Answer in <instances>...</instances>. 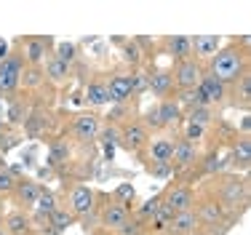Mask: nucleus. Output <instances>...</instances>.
Segmentation results:
<instances>
[{
	"label": "nucleus",
	"mask_w": 251,
	"mask_h": 235,
	"mask_svg": "<svg viewBox=\"0 0 251 235\" xmlns=\"http://www.w3.org/2000/svg\"><path fill=\"white\" fill-rule=\"evenodd\" d=\"M193 211H195L198 225L206 227V230H217V225H227L225 222V209L217 203V198H206V201H201L198 206H193Z\"/></svg>",
	"instance_id": "obj_5"
},
{
	"label": "nucleus",
	"mask_w": 251,
	"mask_h": 235,
	"mask_svg": "<svg viewBox=\"0 0 251 235\" xmlns=\"http://www.w3.org/2000/svg\"><path fill=\"white\" fill-rule=\"evenodd\" d=\"M73 222H75V216L70 214V209H62V206H59L56 211L49 216V227H51V230H56L59 235L67 233V227L73 225Z\"/></svg>",
	"instance_id": "obj_26"
},
{
	"label": "nucleus",
	"mask_w": 251,
	"mask_h": 235,
	"mask_svg": "<svg viewBox=\"0 0 251 235\" xmlns=\"http://www.w3.org/2000/svg\"><path fill=\"white\" fill-rule=\"evenodd\" d=\"M219 48H222V38L214 32H203V35H195L193 38V56H198V59H206L208 62Z\"/></svg>",
	"instance_id": "obj_13"
},
{
	"label": "nucleus",
	"mask_w": 251,
	"mask_h": 235,
	"mask_svg": "<svg viewBox=\"0 0 251 235\" xmlns=\"http://www.w3.org/2000/svg\"><path fill=\"white\" fill-rule=\"evenodd\" d=\"M70 214L73 216H86L91 211H97V192H94L88 184H75L73 190H70Z\"/></svg>",
	"instance_id": "obj_6"
},
{
	"label": "nucleus",
	"mask_w": 251,
	"mask_h": 235,
	"mask_svg": "<svg viewBox=\"0 0 251 235\" xmlns=\"http://www.w3.org/2000/svg\"><path fill=\"white\" fill-rule=\"evenodd\" d=\"M193 235H211V233H203V230H195Z\"/></svg>",
	"instance_id": "obj_47"
},
{
	"label": "nucleus",
	"mask_w": 251,
	"mask_h": 235,
	"mask_svg": "<svg viewBox=\"0 0 251 235\" xmlns=\"http://www.w3.org/2000/svg\"><path fill=\"white\" fill-rule=\"evenodd\" d=\"M147 142H150V131L145 129V123L142 120H131V123L123 126L121 131V147H126L128 153H139L142 147H147Z\"/></svg>",
	"instance_id": "obj_7"
},
{
	"label": "nucleus",
	"mask_w": 251,
	"mask_h": 235,
	"mask_svg": "<svg viewBox=\"0 0 251 235\" xmlns=\"http://www.w3.org/2000/svg\"><path fill=\"white\" fill-rule=\"evenodd\" d=\"M203 72L206 67L198 62V59H184V62H176L174 70H171V75H174V86L179 91H190V88H195L201 83Z\"/></svg>",
	"instance_id": "obj_3"
},
{
	"label": "nucleus",
	"mask_w": 251,
	"mask_h": 235,
	"mask_svg": "<svg viewBox=\"0 0 251 235\" xmlns=\"http://www.w3.org/2000/svg\"><path fill=\"white\" fill-rule=\"evenodd\" d=\"M0 126H3V120H0Z\"/></svg>",
	"instance_id": "obj_50"
},
{
	"label": "nucleus",
	"mask_w": 251,
	"mask_h": 235,
	"mask_svg": "<svg viewBox=\"0 0 251 235\" xmlns=\"http://www.w3.org/2000/svg\"><path fill=\"white\" fill-rule=\"evenodd\" d=\"M8 120H11V123H19V120H22V107H19V104H11Z\"/></svg>",
	"instance_id": "obj_42"
},
{
	"label": "nucleus",
	"mask_w": 251,
	"mask_h": 235,
	"mask_svg": "<svg viewBox=\"0 0 251 235\" xmlns=\"http://www.w3.org/2000/svg\"><path fill=\"white\" fill-rule=\"evenodd\" d=\"M147 91L166 99L174 91V75H171V70H155L152 75H147Z\"/></svg>",
	"instance_id": "obj_16"
},
{
	"label": "nucleus",
	"mask_w": 251,
	"mask_h": 235,
	"mask_svg": "<svg viewBox=\"0 0 251 235\" xmlns=\"http://www.w3.org/2000/svg\"><path fill=\"white\" fill-rule=\"evenodd\" d=\"M249 131H251V118L246 115L241 120V136H249Z\"/></svg>",
	"instance_id": "obj_43"
},
{
	"label": "nucleus",
	"mask_w": 251,
	"mask_h": 235,
	"mask_svg": "<svg viewBox=\"0 0 251 235\" xmlns=\"http://www.w3.org/2000/svg\"><path fill=\"white\" fill-rule=\"evenodd\" d=\"M112 201H118V203H123L126 209H131V203L136 201V190H134V184L121 182V184L115 187V195H112Z\"/></svg>",
	"instance_id": "obj_29"
},
{
	"label": "nucleus",
	"mask_w": 251,
	"mask_h": 235,
	"mask_svg": "<svg viewBox=\"0 0 251 235\" xmlns=\"http://www.w3.org/2000/svg\"><path fill=\"white\" fill-rule=\"evenodd\" d=\"M195 230H198V219H195V211L190 209V211L174 214V219H171L166 235H193Z\"/></svg>",
	"instance_id": "obj_19"
},
{
	"label": "nucleus",
	"mask_w": 251,
	"mask_h": 235,
	"mask_svg": "<svg viewBox=\"0 0 251 235\" xmlns=\"http://www.w3.org/2000/svg\"><path fill=\"white\" fill-rule=\"evenodd\" d=\"M187 120H190V123L203 126V129H208L211 120H214V112H211V107H195V110L187 112Z\"/></svg>",
	"instance_id": "obj_31"
},
{
	"label": "nucleus",
	"mask_w": 251,
	"mask_h": 235,
	"mask_svg": "<svg viewBox=\"0 0 251 235\" xmlns=\"http://www.w3.org/2000/svg\"><path fill=\"white\" fill-rule=\"evenodd\" d=\"M101 131V123H99V115H94V112H80V115H75L73 120V136L77 142H94L99 136Z\"/></svg>",
	"instance_id": "obj_9"
},
{
	"label": "nucleus",
	"mask_w": 251,
	"mask_h": 235,
	"mask_svg": "<svg viewBox=\"0 0 251 235\" xmlns=\"http://www.w3.org/2000/svg\"><path fill=\"white\" fill-rule=\"evenodd\" d=\"M27 83H29V86H38V83H40V70H32V72H29Z\"/></svg>",
	"instance_id": "obj_44"
},
{
	"label": "nucleus",
	"mask_w": 251,
	"mask_h": 235,
	"mask_svg": "<svg viewBox=\"0 0 251 235\" xmlns=\"http://www.w3.org/2000/svg\"><path fill=\"white\" fill-rule=\"evenodd\" d=\"M67 155H70V147L59 139L56 144H53V150H51V163H62V160H67Z\"/></svg>",
	"instance_id": "obj_38"
},
{
	"label": "nucleus",
	"mask_w": 251,
	"mask_h": 235,
	"mask_svg": "<svg viewBox=\"0 0 251 235\" xmlns=\"http://www.w3.org/2000/svg\"><path fill=\"white\" fill-rule=\"evenodd\" d=\"M145 129L150 131V129H163L160 126V118H158V107H150V110L145 112Z\"/></svg>",
	"instance_id": "obj_40"
},
{
	"label": "nucleus",
	"mask_w": 251,
	"mask_h": 235,
	"mask_svg": "<svg viewBox=\"0 0 251 235\" xmlns=\"http://www.w3.org/2000/svg\"><path fill=\"white\" fill-rule=\"evenodd\" d=\"M147 230V227L145 225H142V222H136V219H131L128 222V225H123L121 227V230H118V235H142V233H145Z\"/></svg>",
	"instance_id": "obj_39"
},
{
	"label": "nucleus",
	"mask_w": 251,
	"mask_h": 235,
	"mask_svg": "<svg viewBox=\"0 0 251 235\" xmlns=\"http://www.w3.org/2000/svg\"><path fill=\"white\" fill-rule=\"evenodd\" d=\"M53 59H59V62H64L70 67V64L77 59V48L75 43H59L56 46V51H53Z\"/></svg>",
	"instance_id": "obj_33"
},
{
	"label": "nucleus",
	"mask_w": 251,
	"mask_h": 235,
	"mask_svg": "<svg viewBox=\"0 0 251 235\" xmlns=\"http://www.w3.org/2000/svg\"><path fill=\"white\" fill-rule=\"evenodd\" d=\"M14 195H16V201H19V206L35 209L38 195H40V184L35 182V179H19L16 187H14Z\"/></svg>",
	"instance_id": "obj_17"
},
{
	"label": "nucleus",
	"mask_w": 251,
	"mask_h": 235,
	"mask_svg": "<svg viewBox=\"0 0 251 235\" xmlns=\"http://www.w3.org/2000/svg\"><path fill=\"white\" fill-rule=\"evenodd\" d=\"M166 51L174 62H184V59H195L193 56V38L190 35H171L166 38Z\"/></svg>",
	"instance_id": "obj_15"
},
{
	"label": "nucleus",
	"mask_w": 251,
	"mask_h": 235,
	"mask_svg": "<svg viewBox=\"0 0 251 235\" xmlns=\"http://www.w3.org/2000/svg\"><path fill=\"white\" fill-rule=\"evenodd\" d=\"M225 166H227V160H219L217 153H214V155H208V158L203 160V174H219Z\"/></svg>",
	"instance_id": "obj_37"
},
{
	"label": "nucleus",
	"mask_w": 251,
	"mask_h": 235,
	"mask_svg": "<svg viewBox=\"0 0 251 235\" xmlns=\"http://www.w3.org/2000/svg\"><path fill=\"white\" fill-rule=\"evenodd\" d=\"M147 91V72H131V94L139 96Z\"/></svg>",
	"instance_id": "obj_36"
},
{
	"label": "nucleus",
	"mask_w": 251,
	"mask_h": 235,
	"mask_svg": "<svg viewBox=\"0 0 251 235\" xmlns=\"http://www.w3.org/2000/svg\"><path fill=\"white\" fill-rule=\"evenodd\" d=\"M22 75H25V59H22V53H8L0 62V94L16 91Z\"/></svg>",
	"instance_id": "obj_4"
},
{
	"label": "nucleus",
	"mask_w": 251,
	"mask_h": 235,
	"mask_svg": "<svg viewBox=\"0 0 251 235\" xmlns=\"http://www.w3.org/2000/svg\"><path fill=\"white\" fill-rule=\"evenodd\" d=\"M40 235H59V233L51 230V227H43V230H40Z\"/></svg>",
	"instance_id": "obj_46"
},
{
	"label": "nucleus",
	"mask_w": 251,
	"mask_h": 235,
	"mask_svg": "<svg viewBox=\"0 0 251 235\" xmlns=\"http://www.w3.org/2000/svg\"><path fill=\"white\" fill-rule=\"evenodd\" d=\"M174 158V139H155L150 144V160L152 163H171Z\"/></svg>",
	"instance_id": "obj_23"
},
{
	"label": "nucleus",
	"mask_w": 251,
	"mask_h": 235,
	"mask_svg": "<svg viewBox=\"0 0 251 235\" xmlns=\"http://www.w3.org/2000/svg\"><path fill=\"white\" fill-rule=\"evenodd\" d=\"M59 209V203H56V195L49 190V187H40V195H38V203H35V211H38L40 216H49L53 214Z\"/></svg>",
	"instance_id": "obj_25"
},
{
	"label": "nucleus",
	"mask_w": 251,
	"mask_h": 235,
	"mask_svg": "<svg viewBox=\"0 0 251 235\" xmlns=\"http://www.w3.org/2000/svg\"><path fill=\"white\" fill-rule=\"evenodd\" d=\"M160 201H163V195H155L150 198V201H145L139 209H136V222H142V225H150L152 222V216L158 214V206H160Z\"/></svg>",
	"instance_id": "obj_27"
},
{
	"label": "nucleus",
	"mask_w": 251,
	"mask_h": 235,
	"mask_svg": "<svg viewBox=\"0 0 251 235\" xmlns=\"http://www.w3.org/2000/svg\"><path fill=\"white\" fill-rule=\"evenodd\" d=\"M163 203L174 209V214L190 211V209L195 206V195H193V190H190L187 184H179L176 182V184H169V190L163 192Z\"/></svg>",
	"instance_id": "obj_10"
},
{
	"label": "nucleus",
	"mask_w": 251,
	"mask_h": 235,
	"mask_svg": "<svg viewBox=\"0 0 251 235\" xmlns=\"http://www.w3.org/2000/svg\"><path fill=\"white\" fill-rule=\"evenodd\" d=\"M150 171L155 174V177H169L171 163H152V166H150Z\"/></svg>",
	"instance_id": "obj_41"
},
{
	"label": "nucleus",
	"mask_w": 251,
	"mask_h": 235,
	"mask_svg": "<svg viewBox=\"0 0 251 235\" xmlns=\"http://www.w3.org/2000/svg\"><path fill=\"white\" fill-rule=\"evenodd\" d=\"M201 163V150L198 144L187 142V139H176L174 142V158H171V166H174V171H182V168H190Z\"/></svg>",
	"instance_id": "obj_11"
},
{
	"label": "nucleus",
	"mask_w": 251,
	"mask_h": 235,
	"mask_svg": "<svg viewBox=\"0 0 251 235\" xmlns=\"http://www.w3.org/2000/svg\"><path fill=\"white\" fill-rule=\"evenodd\" d=\"M0 235H8V230H5V227H3V225H0Z\"/></svg>",
	"instance_id": "obj_48"
},
{
	"label": "nucleus",
	"mask_w": 251,
	"mask_h": 235,
	"mask_svg": "<svg viewBox=\"0 0 251 235\" xmlns=\"http://www.w3.org/2000/svg\"><path fill=\"white\" fill-rule=\"evenodd\" d=\"M232 163H241V168H249L251 163V139L249 136H238L235 142H232V155H230Z\"/></svg>",
	"instance_id": "obj_24"
},
{
	"label": "nucleus",
	"mask_w": 251,
	"mask_h": 235,
	"mask_svg": "<svg viewBox=\"0 0 251 235\" xmlns=\"http://www.w3.org/2000/svg\"><path fill=\"white\" fill-rule=\"evenodd\" d=\"M107 96H110V102H115V104H123V102H128L131 96V75H115L110 78V83H107Z\"/></svg>",
	"instance_id": "obj_18"
},
{
	"label": "nucleus",
	"mask_w": 251,
	"mask_h": 235,
	"mask_svg": "<svg viewBox=\"0 0 251 235\" xmlns=\"http://www.w3.org/2000/svg\"><path fill=\"white\" fill-rule=\"evenodd\" d=\"M123 59L128 64H134V67H136V64H142V48L136 46L134 40H128V43L123 46Z\"/></svg>",
	"instance_id": "obj_35"
},
{
	"label": "nucleus",
	"mask_w": 251,
	"mask_h": 235,
	"mask_svg": "<svg viewBox=\"0 0 251 235\" xmlns=\"http://www.w3.org/2000/svg\"><path fill=\"white\" fill-rule=\"evenodd\" d=\"M22 46H25V51H22V59H25L27 64H32V67H38V64L46 59V53H49L51 38H27Z\"/></svg>",
	"instance_id": "obj_14"
},
{
	"label": "nucleus",
	"mask_w": 251,
	"mask_h": 235,
	"mask_svg": "<svg viewBox=\"0 0 251 235\" xmlns=\"http://www.w3.org/2000/svg\"><path fill=\"white\" fill-rule=\"evenodd\" d=\"M142 235H150V233H147V230H145V233H142Z\"/></svg>",
	"instance_id": "obj_49"
},
{
	"label": "nucleus",
	"mask_w": 251,
	"mask_h": 235,
	"mask_svg": "<svg viewBox=\"0 0 251 235\" xmlns=\"http://www.w3.org/2000/svg\"><path fill=\"white\" fill-rule=\"evenodd\" d=\"M5 230L8 235H29L32 233V219H29L27 211H11L5 216Z\"/></svg>",
	"instance_id": "obj_21"
},
{
	"label": "nucleus",
	"mask_w": 251,
	"mask_h": 235,
	"mask_svg": "<svg viewBox=\"0 0 251 235\" xmlns=\"http://www.w3.org/2000/svg\"><path fill=\"white\" fill-rule=\"evenodd\" d=\"M217 203L225 211H235L238 206L249 203V184L243 177H225L217 187Z\"/></svg>",
	"instance_id": "obj_2"
},
{
	"label": "nucleus",
	"mask_w": 251,
	"mask_h": 235,
	"mask_svg": "<svg viewBox=\"0 0 251 235\" xmlns=\"http://www.w3.org/2000/svg\"><path fill=\"white\" fill-rule=\"evenodd\" d=\"M158 118H160V126H174L182 120V107H179V102L176 99H171V96H166V99H160L158 104Z\"/></svg>",
	"instance_id": "obj_20"
},
{
	"label": "nucleus",
	"mask_w": 251,
	"mask_h": 235,
	"mask_svg": "<svg viewBox=\"0 0 251 235\" xmlns=\"http://www.w3.org/2000/svg\"><path fill=\"white\" fill-rule=\"evenodd\" d=\"M198 91L203 94L206 104H208V107H214V104H222V102H225L227 86H225L222 80H217V78H214L211 72H203V78H201V83H198Z\"/></svg>",
	"instance_id": "obj_12"
},
{
	"label": "nucleus",
	"mask_w": 251,
	"mask_h": 235,
	"mask_svg": "<svg viewBox=\"0 0 251 235\" xmlns=\"http://www.w3.org/2000/svg\"><path fill=\"white\" fill-rule=\"evenodd\" d=\"M217 80L225 86H235L243 75L249 72V51L243 46H227L219 48L211 59H208V70Z\"/></svg>",
	"instance_id": "obj_1"
},
{
	"label": "nucleus",
	"mask_w": 251,
	"mask_h": 235,
	"mask_svg": "<svg viewBox=\"0 0 251 235\" xmlns=\"http://www.w3.org/2000/svg\"><path fill=\"white\" fill-rule=\"evenodd\" d=\"M203 136H206V129L198 123H190V120H184V134H182V139H187V142H193V144H198Z\"/></svg>",
	"instance_id": "obj_34"
},
{
	"label": "nucleus",
	"mask_w": 251,
	"mask_h": 235,
	"mask_svg": "<svg viewBox=\"0 0 251 235\" xmlns=\"http://www.w3.org/2000/svg\"><path fill=\"white\" fill-rule=\"evenodd\" d=\"M235 96L241 99V107H243V110H249V102H251V75H249V72L235 83ZM238 99H235V102H238Z\"/></svg>",
	"instance_id": "obj_30"
},
{
	"label": "nucleus",
	"mask_w": 251,
	"mask_h": 235,
	"mask_svg": "<svg viewBox=\"0 0 251 235\" xmlns=\"http://www.w3.org/2000/svg\"><path fill=\"white\" fill-rule=\"evenodd\" d=\"M83 99H86V104H91V107H104V104H110V96H107V83H104V80H91V83L86 86Z\"/></svg>",
	"instance_id": "obj_22"
},
{
	"label": "nucleus",
	"mask_w": 251,
	"mask_h": 235,
	"mask_svg": "<svg viewBox=\"0 0 251 235\" xmlns=\"http://www.w3.org/2000/svg\"><path fill=\"white\" fill-rule=\"evenodd\" d=\"M5 56H8V43H5V40H0V62H3Z\"/></svg>",
	"instance_id": "obj_45"
},
{
	"label": "nucleus",
	"mask_w": 251,
	"mask_h": 235,
	"mask_svg": "<svg viewBox=\"0 0 251 235\" xmlns=\"http://www.w3.org/2000/svg\"><path fill=\"white\" fill-rule=\"evenodd\" d=\"M16 182H19V177H14V171L5 166H0V198L3 195H11L16 187Z\"/></svg>",
	"instance_id": "obj_32"
},
{
	"label": "nucleus",
	"mask_w": 251,
	"mask_h": 235,
	"mask_svg": "<svg viewBox=\"0 0 251 235\" xmlns=\"http://www.w3.org/2000/svg\"><path fill=\"white\" fill-rule=\"evenodd\" d=\"M99 222H101L104 230L118 233L123 225H128V222H131V209H126L123 203H118V201L104 203V209H101V214H99Z\"/></svg>",
	"instance_id": "obj_8"
},
{
	"label": "nucleus",
	"mask_w": 251,
	"mask_h": 235,
	"mask_svg": "<svg viewBox=\"0 0 251 235\" xmlns=\"http://www.w3.org/2000/svg\"><path fill=\"white\" fill-rule=\"evenodd\" d=\"M67 75H70V67L64 62H59V59H49L46 62V78H49L51 83H62V80H67Z\"/></svg>",
	"instance_id": "obj_28"
}]
</instances>
